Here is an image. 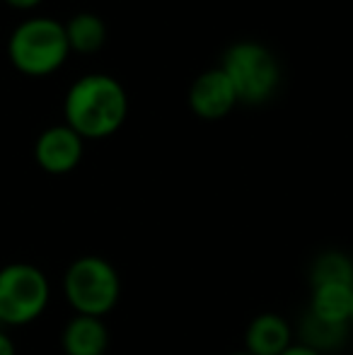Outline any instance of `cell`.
<instances>
[{
    "instance_id": "6da1fadb",
    "label": "cell",
    "mask_w": 353,
    "mask_h": 355,
    "mask_svg": "<svg viewBox=\"0 0 353 355\" xmlns=\"http://www.w3.org/2000/svg\"><path fill=\"white\" fill-rule=\"evenodd\" d=\"M66 126L83 141H99L121 128L128 112L126 92L109 75H85L66 94Z\"/></svg>"
},
{
    "instance_id": "7a4b0ae2",
    "label": "cell",
    "mask_w": 353,
    "mask_h": 355,
    "mask_svg": "<svg viewBox=\"0 0 353 355\" xmlns=\"http://www.w3.org/2000/svg\"><path fill=\"white\" fill-rule=\"evenodd\" d=\"M71 46L66 27L51 17H29L12 29L8 39V58L17 73L27 78H46L66 63Z\"/></svg>"
},
{
    "instance_id": "3957f363",
    "label": "cell",
    "mask_w": 353,
    "mask_h": 355,
    "mask_svg": "<svg viewBox=\"0 0 353 355\" xmlns=\"http://www.w3.org/2000/svg\"><path fill=\"white\" fill-rule=\"evenodd\" d=\"M63 293L76 314L99 317L109 314L121 297V276L104 257H80L68 266L63 276Z\"/></svg>"
},
{
    "instance_id": "277c9868",
    "label": "cell",
    "mask_w": 353,
    "mask_h": 355,
    "mask_svg": "<svg viewBox=\"0 0 353 355\" xmlns=\"http://www.w3.org/2000/svg\"><path fill=\"white\" fill-rule=\"evenodd\" d=\"M51 300V285L34 263H8L0 268V324L24 327L39 319Z\"/></svg>"
},
{
    "instance_id": "5b68a950",
    "label": "cell",
    "mask_w": 353,
    "mask_h": 355,
    "mask_svg": "<svg viewBox=\"0 0 353 355\" xmlns=\"http://www.w3.org/2000/svg\"><path fill=\"white\" fill-rule=\"evenodd\" d=\"M242 102H264L278 85V63L259 44H237L225 53L221 68Z\"/></svg>"
},
{
    "instance_id": "8992f818",
    "label": "cell",
    "mask_w": 353,
    "mask_h": 355,
    "mask_svg": "<svg viewBox=\"0 0 353 355\" xmlns=\"http://www.w3.org/2000/svg\"><path fill=\"white\" fill-rule=\"evenodd\" d=\"M34 159L46 174H68L83 159V138L71 126H51L34 143Z\"/></svg>"
},
{
    "instance_id": "52a82bcc",
    "label": "cell",
    "mask_w": 353,
    "mask_h": 355,
    "mask_svg": "<svg viewBox=\"0 0 353 355\" xmlns=\"http://www.w3.org/2000/svg\"><path fill=\"white\" fill-rule=\"evenodd\" d=\"M235 102V87L223 71L203 73L201 78H196V83L191 85V92H189V104H191L193 114L208 119V121H216V119L230 114Z\"/></svg>"
},
{
    "instance_id": "ba28073f",
    "label": "cell",
    "mask_w": 353,
    "mask_h": 355,
    "mask_svg": "<svg viewBox=\"0 0 353 355\" xmlns=\"http://www.w3.org/2000/svg\"><path fill=\"white\" fill-rule=\"evenodd\" d=\"M293 343V327L276 312H261L245 329V351L252 355H281Z\"/></svg>"
},
{
    "instance_id": "9c48e42d",
    "label": "cell",
    "mask_w": 353,
    "mask_h": 355,
    "mask_svg": "<svg viewBox=\"0 0 353 355\" xmlns=\"http://www.w3.org/2000/svg\"><path fill=\"white\" fill-rule=\"evenodd\" d=\"M66 355H104L109 348V329L104 319L76 314L61 334Z\"/></svg>"
},
{
    "instance_id": "30bf717a",
    "label": "cell",
    "mask_w": 353,
    "mask_h": 355,
    "mask_svg": "<svg viewBox=\"0 0 353 355\" xmlns=\"http://www.w3.org/2000/svg\"><path fill=\"white\" fill-rule=\"evenodd\" d=\"M351 334V324H334L325 322V319L315 317L312 312H307L298 322V341L305 346L315 348L317 353H336L346 346Z\"/></svg>"
},
{
    "instance_id": "8fae6325",
    "label": "cell",
    "mask_w": 353,
    "mask_h": 355,
    "mask_svg": "<svg viewBox=\"0 0 353 355\" xmlns=\"http://www.w3.org/2000/svg\"><path fill=\"white\" fill-rule=\"evenodd\" d=\"M351 300H353V285H339V283L310 285L307 312L325 319V322L351 324Z\"/></svg>"
},
{
    "instance_id": "7c38bea8",
    "label": "cell",
    "mask_w": 353,
    "mask_h": 355,
    "mask_svg": "<svg viewBox=\"0 0 353 355\" xmlns=\"http://www.w3.org/2000/svg\"><path fill=\"white\" fill-rule=\"evenodd\" d=\"M66 27V39L71 51L78 53H94L104 46L107 42V27L104 22L92 12H78L76 17L68 19Z\"/></svg>"
},
{
    "instance_id": "4fadbf2b",
    "label": "cell",
    "mask_w": 353,
    "mask_h": 355,
    "mask_svg": "<svg viewBox=\"0 0 353 355\" xmlns=\"http://www.w3.org/2000/svg\"><path fill=\"white\" fill-rule=\"evenodd\" d=\"M339 283L353 285V259L346 252L329 249L322 252L310 266V285Z\"/></svg>"
},
{
    "instance_id": "5bb4252c",
    "label": "cell",
    "mask_w": 353,
    "mask_h": 355,
    "mask_svg": "<svg viewBox=\"0 0 353 355\" xmlns=\"http://www.w3.org/2000/svg\"><path fill=\"white\" fill-rule=\"evenodd\" d=\"M281 355H322V353H317L315 348L305 346V343H300V341H293Z\"/></svg>"
},
{
    "instance_id": "9a60e30c",
    "label": "cell",
    "mask_w": 353,
    "mask_h": 355,
    "mask_svg": "<svg viewBox=\"0 0 353 355\" xmlns=\"http://www.w3.org/2000/svg\"><path fill=\"white\" fill-rule=\"evenodd\" d=\"M0 355H17L15 341H12V338H10L5 331H0Z\"/></svg>"
},
{
    "instance_id": "2e32d148",
    "label": "cell",
    "mask_w": 353,
    "mask_h": 355,
    "mask_svg": "<svg viewBox=\"0 0 353 355\" xmlns=\"http://www.w3.org/2000/svg\"><path fill=\"white\" fill-rule=\"evenodd\" d=\"M3 3H8L10 8H15V10H34V8H39L44 0H3Z\"/></svg>"
},
{
    "instance_id": "e0dca14e",
    "label": "cell",
    "mask_w": 353,
    "mask_h": 355,
    "mask_svg": "<svg viewBox=\"0 0 353 355\" xmlns=\"http://www.w3.org/2000/svg\"><path fill=\"white\" fill-rule=\"evenodd\" d=\"M227 355H252V353H247V351H235V353H227Z\"/></svg>"
},
{
    "instance_id": "ac0fdd59",
    "label": "cell",
    "mask_w": 353,
    "mask_h": 355,
    "mask_svg": "<svg viewBox=\"0 0 353 355\" xmlns=\"http://www.w3.org/2000/svg\"><path fill=\"white\" fill-rule=\"evenodd\" d=\"M351 329H353V300H351Z\"/></svg>"
},
{
    "instance_id": "d6986e66",
    "label": "cell",
    "mask_w": 353,
    "mask_h": 355,
    "mask_svg": "<svg viewBox=\"0 0 353 355\" xmlns=\"http://www.w3.org/2000/svg\"><path fill=\"white\" fill-rule=\"evenodd\" d=\"M351 355H353V353H351Z\"/></svg>"
}]
</instances>
